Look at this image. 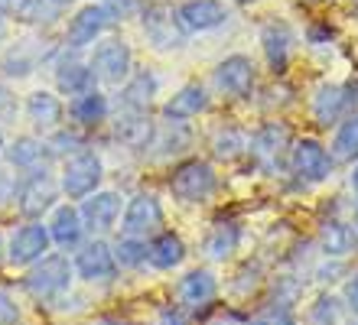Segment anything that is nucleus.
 I'll use <instances>...</instances> for the list:
<instances>
[{"label": "nucleus", "instance_id": "nucleus-3", "mask_svg": "<svg viewBox=\"0 0 358 325\" xmlns=\"http://www.w3.org/2000/svg\"><path fill=\"white\" fill-rule=\"evenodd\" d=\"M166 189L179 205H206L218 192V173L212 159L206 157H182L173 163Z\"/></svg>", "mask_w": 358, "mask_h": 325}, {"label": "nucleus", "instance_id": "nucleus-31", "mask_svg": "<svg viewBox=\"0 0 358 325\" xmlns=\"http://www.w3.org/2000/svg\"><path fill=\"white\" fill-rule=\"evenodd\" d=\"M248 150H251V133L238 124H218L208 133V153L218 163H238L248 157Z\"/></svg>", "mask_w": 358, "mask_h": 325}, {"label": "nucleus", "instance_id": "nucleus-15", "mask_svg": "<svg viewBox=\"0 0 358 325\" xmlns=\"http://www.w3.org/2000/svg\"><path fill=\"white\" fill-rule=\"evenodd\" d=\"M157 127H160V121L150 111H127V108H114L111 121H108L111 140L131 153H147L153 137H157Z\"/></svg>", "mask_w": 358, "mask_h": 325}, {"label": "nucleus", "instance_id": "nucleus-10", "mask_svg": "<svg viewBox=\"0 0 358 325\" xmlns=\"http://www.w3.org/2000/svg\"><path fill=\"white\" fill-rule=\"evenodd\" d=\"M222 296V280L215 277L212 267H192L173 283V303L182 306L189 316L196 319L218 303Z\"/></svg>", "mask_w": 358, "mask_h": 325}, {"label": "nucleus", "instance_id": "nucleus-24", "mask_svg": "<svg viewBox=\"0 0 358 325\" xmlns=\"http://www.w3.org/2000/svg\"><path fill=\"white\" fill-rule=\"evenodd\" d=\"M3 163H7L17 176H23V173H33V169L52 166L56 159L49 157L46 137H39V133H17V137H10L7 147H3Z\"/></svg>", "mask_w": 358, "mask_h": 325}, {"label": "nucleus", "instance_id": "nucleus-12", "mask_svg": "<svg viewBox=\"0 0 358 325\" xmlns=\"http://www.w3.org/2000/svg\"><path fill=\"white\" fill-rule=\"evenodd\" d=\"M141 29L153 52H179V49H186L189 33L179 23L176 7H170V3H150L147 13L141 17Z\"/></svg>", "mask_w": 358, "mask_h": 325}, {"label": "nucleus", "instance_id": "nucleus-6", "mask_svg": "<svg viewBox=\"0 0 358 325\" xmlns=\"http://www.w3.org/2000/svg\"><path fill=\"white\" fill-rule=\"evenodd\" d=\"M101 182H104V159L92 147L78 150L76 157L59 163V186H62V198H69V202L88 198L92 192L101 189Z\"/></svg>", "mask_w": 358, "mask_h": 325}, {"label": "nucleus", "instance_id": "nucleus-29", "mask_svg": "<svg viewBox=\"0 0 358 325\" xmlns=\"http://www.w3.org/2000/svg\"><path fill=\"white\" fill-rule=\"evenodd\" d=\"M241 241H245V228L238 222H218L212 224L202 238V254L212 263H228L235 260L238 251H241Z\"/></svg>", "mask_w": 358, "mask_h": 325}, {"label": "nucleus", "instance_id": "nucleus-27", "mask_svg": "<svg viewBox=\"0 0 358 325\" xmlns=\"http://www.w3.org/2000/svg\"><path fill=\"white\" fill-rule=\"evenodd\" d=\"M157 94H160V75L153 68H134V75L121 85L117 104L114 108H127V111H157Z\"/></svg>", "mask_w": 358, "mask_h": 325}, {"label": "nucleus", "instance_id": "nucleus-23", "mask_svg": "<svg viewBox=\"0 0 358 325\" xmlns=\"http://www.w3.org/2000/svg\"><path fill=\"white\" fill-rule=\"evenodd\" d=\"M176 17L189 36H202V33L225 27L231 20V10L225 0H182L176 7Z\"/></svg>", "mask_w": 358, "mask_h": 325}, {"label": "nucleus", "instance_id": "nucleus-8", "mask_svg": "<svg viewBox=\"0 0 358 325\" xmlns=\"http://www.w3.org/2000/svg\"><path fill=\"white\" fill-rule=\"evenodd\" d=\"M212 88L225 101H251L257 94V65L245 52H231L212 68Z\"/></svg>", "mask_w": 358, "mask_h": 325}, {"label": "nucleus", "instance_id": "nucleus-58", "mask_svg": "<svg viewBox=\"0 0 358 325\" xmlns=\"http://www.w3.org/2000/svg\"><path fill=\"white\" fill-rule=\"evenodd\" d=\"M352 7H355V10H358V0H352Z\"/></svg>", "mask_w": 358, "mask_h": 325}, {"label": "nucleus", "instance_id": "nucleus-43", "mask_svg": "<svg viewBox=\"0 0 358 325\" xmlns=\"http://www.w3.org/2000/svg\"><path fill=\"white\" fill-rule=\"evenodd\" d=\"M23 322V309L10 289H0V325H20Z\"/></svg>", "mask_w": 358, "mask_h": 325}, {"label": "nucleus", "instance_id": "nucleus-22", "mask_svg": "<svg viewBox=\"0 0 358 325\" xmlns=\"http://www.w3.org/2000/svg\"><path fill=\"white\" fill-rule=\"evenodd\" d=\"M208 111H212V92L202 82L179 85L176 92L157 108V114H160L163 121H182V124L196 121V117H202Z\"/></svg>", "mask_w": 358, "mask_h": 325}, {"label": "nucleus", "instance_id": "nucleus-49", "mask_svg": "<svg viewBox=\"0 0 358 325\" xmlns=\"http://www.w3.org/2000/svg\"><path fill=\"white\" fill-rule=\"evenodd\" d=\"M27 3H29V0H0V10H3V13H10V17H20V13L27 10Z\"/></svg>", "mask_w": 358, "mask_h": 325}, {"label": "nucleus", "instance_id": "nucleus-26", "mask_svg": "<svg viewBox=\"0 0 358 325\" xmlns=\"http://www.w3.org/2000/svg\"><path fill=\"white\" fill-rule=\"evenodd\" d=\"M114 114V101L101 92V85H94L88 92L69 98V124H76L88 133V130H98L111 121Z\"/></svg>", "mask_w": 358, "mask_h": 325}, {"label": "nucleus", "instance_id": "nucleus-5", "mask_svg": "<svg viewBox=\"0 0 358 325\" xmlns=\"http://www.w3.org/2000/svg\"><path fill=\"white\" fill-rule=\"evenodd\" d=\"M293 140L296 137H293L290 124L280 121V117H271V121L257 124V127L251 130V150H248V157H251V163H255L261 173L273 176V173L280 169V163L290 159Z\"/></svg>", "mask_w": 358, "mask_h": 325}, {"label": "nucleus", "instance_id": "nucleus-33", "mask_svg": "<svg viewBox=\"0 0 358 325\" xmlns=\"http://www.w3.org/2000/svg\"><path fill=\"white\" fill-rule=\"evenodd\" d=\"M329 153L336 163H345V166L358 163V111H352L349 117H342L336 124V133L329 140Z\"/></svg>", "mask_w": 358, "mask_h": 325}, {"label": "nucleus", "instance_id": "nucleus-54", "mask_svg": "<svg viewBox=\"0 0 358 325\" xmlns=\"http://www.w3.org/2000/svg\"><path fill=\"white\" fill-rule=\"evenodd\" d=\"M3 147H7V137H3V127H0V159H3Z\"/></svg>", "mask_w": 358, "mask_h": 325}, {"label": "nucleus", "instance_id": "nucleus-41", "mask_svg": "<svg viewBox=\"0 0 358 325\" xmlns=\"http://www.w3.org/2000/svg\"><path fill=\"white\" fill-rule=\"evenodd\" d=\"M20 114H23V101H20V94L13 92L7 85V78H3V82H0V127L17 124Z\"/></svg>", "mask_w": 358, "mask_h": 325}, {"label": "nucleus", "instance_id": "nucleus-9", "mask_svg": "<svg viewBox=\"0 0 358 325\" xmlns=\"http://www.w3.org/2000/svg\"><path fill=\"white\" fill-rule=\"evenodd\" d=\"M72 263H76V277L88 287L114 283L121 277V263L114 257V241H108V238H92L88 234L85 244L72 251Z\"/></svg>", "mask_w": 358, "mask_h": 325}, {"label": "nucleus", "instance_id": "nucleus-30", "mask_svg": "<svg viewBox=\"0 0 358 325\" xmlns=\"http://www.w3.org/2000/svg\"><path fill=\"white\" fill-rule=\"evenodd\" d=\"M192 143H196V137H192V130H189V124L182 121H163L160 117V127H157V137H153L150 143V153L153 159H182L192 150Z\"/></svg>", "mask_w": 358, "mask_h": 325}, {"label": "nucleus", "instance_id": "nucleus-46", "mask_svg": "<svg viewBox=\"0 0 358 325\" xmlns=\"http://www.w3.org/2000/svg\"><path fill=\"white\" fill-rule=\"evenodd\" d=\"M342 303H345V309L352 316H358V270L342 283Z\"/></svg>", "mask_w": 358, "mask_h": 325}, {"label": "nucleus", "instance_id": "nucleus-13", "mask_svg": "<svg viewBox=\"0 0 358 325\" xmlns=\"http://www.w3.org/2000/svg\"><path fill=\"white\" fill-rule=\"evenodd\" d=\"M287 163H290L293 176L300 179V182H310V186L329 182L332 169H336V159H332L329 147H326L320 137H296Z\"/></svg>", "mask_w": 358, "mask_h": 325}, {"label": "nucleus", "instance_id": "nucleus-40", "mask_svg": "<svg viewBox=\"0 0 358 325\" xmlns=\"http://www.w3.org/2000/svg\"><path fill=\"white\" fill-rule=\"evenodd\" d=\"M101 3L111 10V17L121 27V23H131V20H141L153 0H101Z\"/></svg>", "mask_w": 358, "mask_h": 325}, {"label": "nucleus", "instance_id": "nucleus-21", "mask_svg": "<svg viewBox=\"0 0 358 325\" xmlns=\"http://www.w3.org/2000/svg\"><path fill=\"white\" fill-rule=\"evenodd\" d=\"M257 43H261V52H264V62H267V72L273 78L287 75L290 68V59H293V49H296V33L287 20H267L261 33H257Z\"/></svg>", "mask_w": 358, "mask_h": 325}, {"label": "nucleus", "instance_id": "nucleus-7", "mask_svg": "<svg viewBox=\"0 0 358 325\" xmlns=\"http://www.w3.org/2000/svg\"><path fill=\"white\" fill-rule=\"evenodd\" d=\"M88 62H92L94 75H98V85H108V88H121L134 75V68H137L131 43L124 36H117V33H108V36L98 39L92 46Z\"/></svg>", "mask_w": 358, "mask_h": 325}, {"label": "nucleus", "instance_id": "nucleus-32", "mask_svg": "<svg viewBox=\"0 0 358 325\" xmlns=\"http://www.w3.org/2000/svg\"><path fill=\"white\" fill-rule=\"evenodd\" d=\"M316 244H320L322 257H349V254H355V247H358V234L352 224L339 222V218H329V222L320 224Z\"/></svg>", "mask_w": 358, "mask_h": 325}, {"label": "nucleus", "instance_id": "nucleus-55", "mask_svg": "<svg viewBox=\"0 0 358 325\" xmlns=\"http://www.w3.org/2000/svg\"><path fill=\"white\" fill-rule=\"evenodd\" d=\"M231 3H238V7H251V3H257V0H231Z\"/></svg>", "mask_w": 358, "mask_h": 325}, {"label": "nucleus", "instance_id": "nucleus-53", "mask_svg": "<svg viewBox=\"0 0 358 325\" xmlns=\"http://www.w3.org/2000/svg\"><path fill=\"white\" fill-rule=\"evenodd\" d=\"M92 325H127V322H121V319H98V322H92Z\"/></svg>", "mask_w": 358, "mask_h": 325}, {"label": "nucleus", "instance_id": "nucleus-36", "mask_svg": "<svg viewBox=\"0 0 358 325\" xmlns=\"http://www.w3.org/2000/svg\"><path fill=\"white\" fill-rule=\"evenodd\" d=\"M46 147H49V157L62 163V159L76 157L78 150H85L88 147V137H85V130L76 127V124H62L59 130L46 133Z\"/></svg>", "mask_w": 358, "mask_h": 325}, {"label": "nucleus", "instance_id": "nucleus-42", "mask_svg": "<svg viewBox=\"0 0 358 325\" xmlns=\"http://www.w3.org/2000/svg\"><path fill=\"white\" fill-rule=\"evenodd\" d=\"M248 280H251V283H257V287L264 283V267H261L257 260H248V263H241V270H238V277L231 280V283H228L235 296H248V293H251V287H248Z\"/></svg>", "mask_w": 358, "mask_h": 325}, {"label": "nucleus", "instance_id": "nucleus-39", "mask_svg": "<svg viewBox=\"0 0 358 325\" xmlns=\"http://www.w3.org/2000/svg\"><path fill=\"white\" fill-rule=\"evenodd\" d=\"M251 325H300V319H296V312L290 306H280V303L267 299V306H261L251 316Z\"/></svg>", "mask_w": 358, "mask_h": 325}, {"label": "nucleus", "instance_id": "nucleus-52", "mask_svg": "<svg viewBox=\"0 0 358 325\" xmlns=\"http://www.w3.org/2000/svg\"><path fill=\"white\" fill-rule=\"evenodd\" d=\"M7 260V238H3V231H0V263Z\"/></svg>", "mask_w": 358, "mask_h": 325}, {"label": "nucleus", "instance_id": "nucleus-50", "mask_svg": "<svg viewBox=\"0 0 358 325\" xmlns=\"http://www.w3.org/2000/svg\"><path fill=\"white\" fill-rule=\"evenodd\" d=\"M10 43V13H3L0 10V49Z\"/></svg>", "mask_w": 358, "mask_h": 325}, {"label": "nucleus", "instance_id": "nucleus-44", "mask_svg": "<svg viewBox=\"0 0 358 325\" xmlns=\"http://www.w3.org/2000/svg\"><path fill=\"white\" fill-rule=\"evenodd\" d=\"M157 325H192V316L170 299V303L157 306Z\"/></svg>", "mask_w": 358, "mask_h": 325}, {"label": "nucleus", "instance_id": "nucleus-28", "mask_svg": "<svg viewBox=\"0 0 358 325\" xmlns=\"http://www.w3.org/2000/svg\"><path fill=\"white\" fill-rule=\"evenodd\" d=\"M147 257H150V270L157 273H173L186 263L189 247L182 241V234L173 231V228H163L153 238H147Z\"/></svg>", "mask_w": 358, "mask_h": 325}, {"label": "nucleus", "instance_id": "nucleus-38", "mask_svg": "<svg viewBox=\"0 0 358 325\" xmlns=\"http://www.w3.org/2000/svg\"><path fill=\"white\" fill-rule=\"evenodd\" d=\"M62 10L66 7H59V3H52V0H29L27 10H23L17 20L20 23H27V27H33V29H46L62 17Z\"/></svg>", "mask_w": 358, "mask_h": 325}, {"label": "nucleus", "instance_id": "nucleus-14", "mask_svg": "<svg viewBox=\"0 0 358 325\" xmlns=\"http://www.w3.org/2000/svg\"><path fill=\"white\" fill-rule=\"evenodd\" d=\"M121 234H131V238H153L157 231L166 228V208H163L160 195L157 192H134L127 202H124V215H121Z\"/></svg>", "mask_w": 358, "mask_h": 325}, {"label": "nucleus", "instance_id": "nucleus-47", "mask_svg": "<svg viewBox=\"0 0 358 325\" xmlns=\"http://www.w3.org/2000/svg\"><path fill=\"white\" fill-rule=\"evenodd\" d=\"M329 39H332L329 23H313V27L306 29V43H313V46H322V43H329Z\"/></svg>", "mask_w": 358, "mask_h": 325}, {"label": "nucleus", "instance_id": "nucleus-45", "mask_svg": "<svg viewBox=\"0 0 358 325\" xmlns=\"http://www.w3.org/2000/svg\"><path fill=\"white\" fill-rule=\"evenodd\" d=\"M17 182H20V176L10 166L0 169V212L13 208V198H17Z\"/></svg>", "mask_w": 358, "mask_h": 325}, {"label": "nucleus", "instance_id": "nucleus-25", "mask_svg": "<svg viewBox=\"0 0 358 325\" xmlns=\"http://www.w3.org/2000/svg\"><path fill=\"white\" fill-rule=\"evenodd\" d=\"M49 234H52V244L59 251H76L82 247L88 238V228H85V218H82V208L78 202H59L52 212H49Z\"/></svg>", "mask_w": 358, "mask_h": 325}, {"label": "nucleus", "instance_id": "nucleus-11", "mask_svg": "<svg viewBox=\"0 0 358 325\" xmlns=\"http://www.w3.org/2000/svg\"><path fill=\"white\" fill-rule=\"evenodd\" d=\"M117 27V20L111 17V10L104 7L101 0H92L85 7H78L66 23V33H62V46L69 49H92L101 36H108L111 29Z\"/></svg>", "mask_w": 358, "mask_h": 325}, {"label": "nucleus", "instance_id": "nucleus-35", "mask_svg": "<svg viewBox=\"0 0 358 325\" xmlns=\"http://www.w3.org/2000/svg\"><path fill=\"white\" fill-rule=\"evenodd\" d=\"M114 257H117V263H121V273H143V270H150L147 238L117 234V238H114Z\"/></svg>", "mask_w": 358, "mask_h": 325}, {"label": "nucleus", "instance_id": "nucleus-16", "mask_svg": "<svg viewBox=\"0 0 358 325\" xmlns=\"http://www.w3.org/2000/svg\"><path fill=\"white\" fill-rule=\"evenodd\" d=\"M52 234H49V224L43 222H23L13 228V234L7 238V263L13 270H27L33 267L36 260H43L52 251Z\"/></svg>", "mask_w": 358, "mask_h": 325}, {"label": "nucleus", "instance_id": "nucleus-18", "mask_svg": "<svg viewBox=\"0 0 358 325\" xmlns=\"http://www.w3.org/2000/svg\"><path fill=\"white\" fill-rule=\"evenodd\" d=\"M23 121L29 124L33 133L46 137V133L59 130L62 124H69V101L59 92L33 88V92L23 98Z\"/></svg>", "mask_w": 358, "mask_h": 325}, {"label": "nucleus", "instance_id": "nucleus-37", "mask_svg": "<svg viewBox=\"0 0 358 325\" xmlns=\"http://www.w3.org/2000/svg\"><path fill=\"white\" fill-rule=\"evenodd\" d=\"M306 296V283L303 277H293V273H280V277H271V303H280V306L296 309Z\"/></svg>", "mask_w": 358, "mask_h": 325}, {"label": "nucleus", "instance_id": "nucleus-34", "mask_svg": "<svg viewBox=\"0 0 358 325\" xmlns=\"http://www.w3.org/2000/svg\"><path fill=\"white\" fill-rule=\"evenodd\" d=\"M345 303L342 296L329 293V289H320L316 296L310 299V306H306V325H342L345 322Z\"/></svg>", "mask_w": 358, "mask_h": 325}, {"label": "nucleus", "instance_id": "nucleus-56", "mask_svg": "<svg viewBox=\"0 0 358 325\" xmlns=\"http://www.w3.org/2000/svg\"><path fill=\"white\" fill-rule=\"evenodd\" d=\"M52 3H59V7H69V3H76V0H52Z\"/></svg>", "mask_w": 358, "mask_h": 325}, {"label": "nucleus", "instance_id": "nucleus-51", "mask_svg": "<svg viewBox=\"0 0 358 325\" xmlns=\"http://www.w3.org/2000/svg\"><path fill=\"white\" fill-rule=\"evenodd\" d=\"M349 189H352V195L358 198V163H352V173H349Z\"/></svg>", "mask_w": 358, "mask_h": 325}, {"label": "nucleus", "instance_id": "nucleus-1", "mask_svg": "<svg viewBox=\"0 0 358 325\" xmlns=\"http://www.w3.org/2000/svg\"><path fill=\"white\" fill-rule=\"evenodd\" d=\"M76 280L78 277H76L72 257L62 251H49L43 260H36L33 267L23 270L20 289H23L36 306H56L66 293H72V283H76Z\"/></svg>", "mask_w": 358, "mask_h": 325}, {"label": "nucleus", "instance_id": "nucleus-17", "mask_svg": "<svg viewBox=\"0 0 358 325\" xmlns=\"http://www.w3.org/2000/svg\"><path fill=\"white\" fill-rule=\"evenodd\" d=\"M52 85L62 98H76V94L88 92L98 85V75H94L92 62L82 56V49H69L59 46L56 59H52Z\"/></svg>", "mask_w": 358, "mask_h": 325}, {"label": "nucleus", "instance_id": "nucleus-20", "mask_svg": "<svg viewBox=\"0 0 358 325\" xmlns=\"http://www.w3.org/2000/svg\"><path fill=\"white\" fill-rule=\"evenodd\" d=\"M355 98H352V85H339V82H322L316 92L310 94V114L316 127L329 130L342 121V117H349L355 108Z\"/></svg>", "mask_w": 358, "mask_h": 325}, {"label": "nucleus", "instance_id": "nucleus-2", "mask_svg": "<svg viewBox=\"0 0 358 325\" xmlns=\"http://www.w3.org/2000/svg\"><path fill=\"white\" fill-rule=\"evenodd\" d=\"M59 46H62V43L49 39L43 29L29 33V36L13 39V43H7V46L0 49V78H7V82H23L29 75H36L39 68L52 65Z\"/></svg>", "mask_w": 358, "mask_h": 325}, {"label": "nucleus", "instance_id": "nucleus-48", "mask_svg": "<svg viewBox=\"0 0 358 325\" xmlns=\"http://www.w3.org/2000/svg\"><path fill=\"white\" fill-rule=\"evenodd\" d=\"M208 325H251V319H245V316H238L235 309H225V312H218L215 319Z\"/></svg>", "mask_w": 358, "mask_h": 325}, {"label": "nucleus", "instance_id": "nucleus-4", "mask_svg": "<svg viewBox=\"0 0 358 325\" xmlns=\"http://www.w3.org/2000/svg\"><path fill=\"white\" fill-rule=\"evenodd\" d=\"M62 198V186H59V173H52V166L33 169L23 173L17 182V198H13V212L23 222H43Z\"/></svg>", "mask_w": 358, "mask_h": 325}, {"label": "nucleus", "instance_id": "nucleus-57", "mask_svg": "<svg viewBox=\"0 0 358 325\" xmlns=\"http://www.w3.org/2000/svg\"><path fill=\"white\" fill-rule=\"evenodd\" d=\"M310 3H332V0H310Z\"/></svg>", "mask_w": 358, "mask_h": 325}, {"label": "nucleus", "instance_id": "nucleus-19", "mask_svg": "<svg viewBox=\"0 0 358 325\" xmlns=\"http://www.w3.org/2000/svg\"><path fill=\"white\" fill-rule=\"evenodd\" d=\"M124 202H127V198H124L117 189H98V192H92L88 198H82L78 208H82L88 234H92V238H108V234L121 224Z\"/></svg>", "mask_w": 358, "mask_h": 325}]
</instances>
